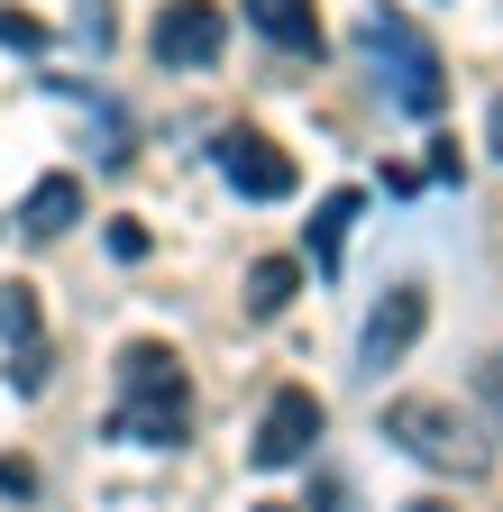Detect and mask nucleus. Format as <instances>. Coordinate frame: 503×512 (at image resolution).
<instances>
[{
	"instance_id": "f257e3e1",
	"label": "nucleus",
	"mask_w": 503,
	"mask_h": 512,
	"mask_svg": "<svg viewBox=\"0 0 503 512\" xmlns=\"http://www.w3.org/2000/svg\"><path fill=\"white\" fill-rule=\"evenodd\" d=\"M385 439L403 448L412 467H430V476H458V485L494 476V430L467 403H449V394H403V403H385Z\"/></svg>"
},
{
	"instance_id": "f03ea898",
	"label": "nucleus",
	"mask_w": 503,
	"mask_h": 512,
	"mask_svg": "<svg viewBox=\"0 0 503 512\" xmlns=\"http://www.w3.org/2000/svg\"><path fill=\"white\" fill-rule=\"evenodd\" d=\"M119 384H129L119 439H138V448H174V439H183V412H193L183 357H174L165 339H129V348H119Z\"/></svg>"
},
{
	"instance_id": "7ed1b4c3",
	"label": "nucleus",
	"mask_w": 503,
	"mask_h": 512,
	"mask_svg": "<svg viewBox=\"0 0 503 512\" xmlns=\"http://www.w3.org/2000/svg\"><path fill=\"white\" fill-rule=\"evenodd\" d=\"M366 55L394 74V101H403L412 119L439 110V92H449V83H439V55H430V37H421L403 10H375V19H366Z\"/></svg>"
},
{
	"instance_id": "20e7f679",
	"label": "nucleus",
	"mask_w": 503,
	"mask_h": 512,
	"mask_svg": "<svg viewBox=\"0 0 503 512\" xmlns=\"http://www.w3.org/2000/svg\"><path fill=\"white\" fill-rule=\"evenodd\" d=\"M321 430H330L321 394H311V384H284V394L266 403V421H257V439H247V458H257V467H302Z\"/></svg>"
},
{
	"instance_id": "39448f33",
	"label": "nucleus",
	"mask_w": 503,
	"mask_h": 512,
	"mask_svg": "<svg viewBox=\"0 0 503 512\" xmlns=\"http://www.w3.org/2000/svg\"><path fill=\"white\" fill-rule=\"evenodd\" d=\"M421 330H430V293H421V284H394L385 302L366 311V330H357V366H366V375H385V366H403Z\"/></svg>"
},
{
	"instance_id": "423d86ee",
	"label": "nucleus",
	"mask_w": 503,
	"mask_h": 512,
	"mask_svg": "<svg viewBox=\"0 0 503 512\" xmlns=\"http://www.w3.org/2000/svg\"><path fill=\"white\" fill-rule=\"evenodd\" d=\"M229 46V10L220 0H165L156 10V64H183V74H193V64H211Z\"/></svg>"
},
{
	"instance_id": "0eeeda50",
	"label": "nucleus",
	"mask_w": 503,
	"mask_h": 512,
	"mask_svg": "<svg viewBox=\"0 0 503 512\" xmlns=\"http://www.w3.org/2000/svg\"><path fill=\"white\" fill-rule=\"evenodd\" d=\"M220 174L247 192V202H293V156L275 147V138H257V128H229V138H220Z\"/></svg>"
},
{
	"instance_id": "6e6552de",
	"label": "nucleus",
	"mask_w": 503,
	"mask_h": 512,
	"mask_svg": "<svg viewBox=\"0 0 503 512\" xmlns=\"http://www.w3.org/2000/svg\"><path fill=\"white\" fill-rule=\"evenodd\" d=\"M238 10H247V28H257V37H275V46H293V55L321 46V0H238Z\"/></svg>"
},
{
	"instance_id": "1a4fd4ad",
	"label": "nucleus",
	"mask_w": 503,
	"mask_h": 512,
	"mask_svg": "<svg viewBox=\"0 0 503 512\" xmlns=\"http://www.w3.org/2000/svg\"><path fill=\"white\" fill-rule=\"evenodd\" d=\"M74 220H83V183H74V174H46L28 202H19V229H28V238H65Z\"/></svg>"
},
{
	"instance_id": "9d476101",
	"label": "nucleus",
	"mask_w": 503,
	"mask_h": 512,
	"mask_svg": "<svg viewBox=\"0 0 503 512\" xmlns=\"http://www.w3.org/2000/svg\"><path fill=\"white\" fill-rule=\"evenodd\" d=\"M357 211H366V202H357V192H330V202H321V211H311V266H321V275L339 266V247H348V229H357Z\"/></svg>"
},
{
	"instance_id": "9b49d317",
	"label": "nucleus",
	"mask_w": 503,
	"mask_h": 512,
	"mask_svg": "<svg viewBox=\"0 0 503 512\" xmlns=\"http://www.w3.org/2000/svg\"><path fill=\"white\" fill-rule=\"evenodd\" d=\"M293 293H302V266H293V256H266V266L247 275V311H257V320H275Z\"/></svg>"
},
{
	"instance_id": "f8f14e48",
	"label": "nucleus",
	"mask_w": 503,
	"mask_h": 512,
	"mask_svg": "<svg viewBox=\"0 0 503 512\" xmlns=\"http://www.w3.org/2000/svg\"><path fill=\"white\" fill-rule=\"evenodd\" d=\"M0 339H10V348L37 339V284H0Z\"/></svg>"
},
{
	"instance_id": "ddd939ff",
	"label": "nucleus",
	"mask_w": 503,
	"mask_h": 512,
	"mask_svg": "<svg viewBox=\"0 0 503 512\" xmlns=\"http://www.w3.org/2000/svg\"><path fill=\"white\" fill-rule=\"evenodd\" d=\"M110 256H119V266H138V256H147V220H110Z\"/></svg>"
},
{
	"instance_id": "4468645a",
	"label": "nucleus",
	"mask_w": 503,
	"mask_h": 512,
	"mask_svg": "<svg viewBox=\"0 0 503 512\" xmlns=\"http://www.w3.org/2000/svg\"><path fill=\"white\" fill-rule=\"evenodd\" d=\"M0 494H37V467L28 458H0Z\"/></svg>"
},
{
	"instance_id": "2eb2a0df",
	"label": "nucleus",
	"mask_w": 503,
	"mask_h": 512,
	"mask_svg": "<svg viewBox=\"0 0 503 512\" xmlns=\"http://www.w3.org/2000/svg\"><path fill=\"white\" fill-rule=\"evenodd\" d=\"M37 37H46L37 19H19V10H0V46H37Z\"/></svg>"
},
{
	"instance_id": "dca6fc26",
	"label": "nucleus",
	"mask_w": 503,
	"mask_h": 512,
	"mask_svg": "<svg viewBox=\"0 0 503 512\" xmlns=\"http://www.w3.org/2000/svg\"><path fill=\"white\" fill-rule=\"evenodd\" d=\"M485 147L503 156V92H494V110H485Z\"/></svg>"
},
{
	"instance_id": "f3484780",
	"label": "nucleus",
	"mask_w": 503,
	"mask_h": 512,
	"mask_svg": "<svg viewBox=\"0 0 503 512\" xmlns=\"http://www.w3.org/2000/svg\"><path fill=\"white\" fill-rule=\"evenodd\" d=\"M485 394H494V403H503V348H494V357H485Z\"/></svg>"
},
{
	"instance_id": "a211bd4d",
	"label": "nucleus",
	"mask_w": 503,
	"mask_h": 512,
	"mask_svg": "<svg viewBox=\"0 0 503 512\" xmlns=\"http://www.w3.org/2000/svg\"><path fill=\"white\" fill-rule=\"evenodd\" d=\"M403 512H458V503H439V494H421V503H403Z\"/></svg>"
},
{
	"instance_id": "6ab92c4d",
	"label": "nucleus",
	"mask_w": 503,
	"mask_h": 512,
	"mask_svg": "<svg viewBox=\"0 0 503 512\" xmlns=\"http://www.w3.org/2000/svg\"><path fill=\"white\" fill-rule=\"evenodd\" d=\"M257 512H293V503H257Z\"/></svg>"
}]
</instances>
